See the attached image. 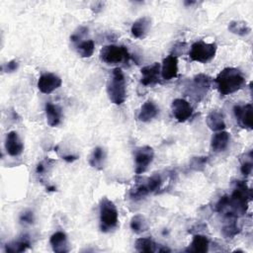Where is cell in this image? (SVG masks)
Here are the masks:
<instances>
[{
  "instance_id": "44dd1931",
  "label": "cell",
  "mask_w": 253,
  "mask_h": 253,
  "mask_svg": "<svg viewBox=\"0 0 253 253\" xmlns=\"http://www.w3.org/2000/svg\"><path fill=\"white\" fill-rule=\"evenodd\" d=\"M45 117L47 125L50 126H56L61 121V109L54 104H45Z\"/></svg>"
},
{
  "instance_id": "d6a6232c",
  "label": "cell",
  "mask_w": 253,
  "mask_h": 253,
  "mask_svg": "<svg viewBox=\"0 0 253 253\" xmlns=\"http://www.w3.org/2000/svg\"><path fill=\"white\" fill-rule=\"evenodd\" d=\"M252 157L249 158V160H245L242 162L241 164V167H240V171L241 173L244 175V176H249L252 172V169H253V163L251 161Z\"/></svg>"
},
{
  "instance_id": "ffe728a7",
  "label": "cell",
  "mask_w": 253,
  "mask_h": 253,
  "mask_svg": "<svg viewBox=\"0 0 253 253\" xmlns=\"http://www.w3.org/2000/svg\"><path fill=\"white\" fill-rule=\"evenodd\" d=\"M158 111L159 110H158L157 106L153 102L146 101L142 104V106L139 110L137 119L143 123L150 122L152 119H154L157 116Z\"/></svg>"
},
{
  "instance_id": "f1b7e54d",
  "label": "cell",
  "mask_w": 253,
  "mask_h": 253,
  "mask_svg": "<svg viewBox=\"0 0 253 253\" xmlns=\"http://www.w3.org/2000/svg\"><path fill=\"white\" fill-rule=\"evenodd\" d=\"M161 185H162V179H161V176L158 175V174L152 175L147 180V183H146V186H147V189H148L149 193L157 191L158 189H160Z\"/></svg>"
},
{
  "instance_id": "9a60e30c",
  "label": "cell",
  "mask_w": 253,
  "mask_h": 253,
  "mask_svg": "<svg viewBox=\"0 0 253 253\" xmlns=\"http://www.w3.org/2000/svg\"><path fill=\"white\" fill-rule=\"evenodd\" d=\"M206 123L213 131H220L226 127L223 114L218 110L211 111L206 118Z\"/></svg>"
},
{
  "instance_id": "8fae6325",
  "label": "cell",
  "mask_w": 253,
  "mask_h": 253,
  "mask_svg": "<svg viewBox=\"0 0 253 253\" xmlns=\"http://www.w3.org/2000/svg\"><path fill=\"white\" fill-rule=\"evenodd\" d=\"M141 79L140 82L144 86H151L157 84L161 75V65L159 62H154L146 65L140 69Z\"/></svg>"
},
{
  "instance_id": "836d02e7",
  "label": "cell",
  "mask_w": 253,
  "mask_h": 253,
  "mask_svg": "<svg viewBox=\"0 0 253 253\" xmlns=\"http://www.w3.org/2000/svg\"><path fill=\"white\" fill-rule=\"evenodd\" d=\"M19 67V63L18 61L16 60H10L8 62H6L3 66H2V70L4 72H7V73H11V72H14L18 69Z\"/></svg>"
},
{
  "instance_id": "603a6c76",
  "label": "cell",
  "mask_w": 253,
  "mask_h": 253,
  "mask_svg": "<svg viewBox=\"0 0 253 253\" xmlns=\"http://www.w3.org/2000/svg\"><path fill=\"white\" fill-rule=\"evenodd\" d=\"M106 160V152L104 150V148L97 146L93 149L90 158H89V164L96 169H103L104 167V163Z\"/></svg>"
},
{
  "instance_id": "6da1fadb",
  "label": "cell",
  "mask_w": 253,
  "mask_h": 253,
  "mask_svg": "<svg viewBox=\"0 0 253 253\" xmlns=\"http://www.w3.org/2000/svg\"><path fill=\"white\" fill-rule=\"evenodd\" d=\"M214 83L218 93L226 96L240 90L245 84V77L239 69L225 67L216 75Z\"/></svg>"
},
{
  "instance_id": "3957f363",
  "label": "cell",
  "mask_w": 253,
  "mask_h": 253,
  "mask_svg": "<svg viewBox=\"0 0 253 253\" xmlns=\"http://www.w3.org/2000/svg\"><path fill=\"white\" fill-rule=\"evenodd\" d=\"M107 94L110 101L115 105H121L126 99V78L123 70L119 67L113 69L107 82Z\"/></svg>"
},
{
  "instance_id": "4fadbf2b",
  "label": "cell",
  "mask_w": 253,
  "mask_h": 253,
  "mask_svg": "<svg viewBox=\"0 0 253 253\" xmlns=\"http://www.w3.org/2000/svg\"><path fill=\"white\" fill-rule=\"evenodd\" d=\"M5 149L10 156H19L24 150V144L18 133L14 130L9 131L5 138Z\"/></svg>"
},
{
  "instance_id": "9c48e42d",
  "label": "cell",
  "mask_w": 253,
  "mask_h": 253,
  "mask_svg": "<svg viewBox=\"0 0 253 253\" xmlns=\"http://www.w3.org/2000/svg\"><path fill=\"white\" fill-rule=\"evenodd\" d=\"M172 114L179 123H185L193 114V108L191 104L184 99H175L171 104Z\"/></svg>"
},
{
  "instance_id": "277c9868",
  "label": "cell",
  "mask_w": 253,
  "mask_h": 253,
  "mask_svg": "<svg viewBox=\"0 0 253 253\" xmlns=\"http://www.w3.org/2000/svg\"><path fill=\"white\" fill-rule=\"evenodd\" d=\"M100 228L104 232H108L117 227L119 222V213L116 205L104 197L100 201Z\"/></svg>"
},
{
  "instance_id": "5b68a950",
  "label": "cell",
  "mask_w": 253,
  "mask_h": 253,
  "mask_svg": "<svg viewBox=\"0 0 253 253\" xmlns=\"http://www.w3.org/2000/svg\"><path fill=\"white\" fill-rule=\"evenodd\" d=\"M216 43L207 42L205 41L195 42L190 48L189 57L193 61L206 63L212 59L216 53Z\"/></svg>"
},
{
  "instance_id": "ba28073f",
  "label": "cell",
  "mask_w": 253,
  "mask_h": 253,
  "mask_svg": "<svg viewBox=\"0 0 253 253\" xmlns=\"http://www.w3.org/2000/svg\"><path fill=\"white\" fill-rule=\"evenodd\" d=\"M252 105L245 104V105H235L233 107V114L237 124L246 129L253 128V119H252Z\"/></svg>"
},
{
  "instance_id": "484cf974",
  "label": "cell",
  "mask_w": 253,
  "mask_h": 253,
  "mask_svg": "<svg viewBox=\"0 0 253 253\" xmlns=\"http://www.w3.org/2000/svg\"><path fill=\"white\" fill-rule=\"evenodd\" d=\"M30 247V241L27 238V236H24L23 238L13 241L10 243H7L5 245V251L6 252H23L27 250Z\"/></svg>"
},
{
  "instance_id": "e0dca14e",
  "label": "cell",
  "mask_w": 253,
  "mask_h": 253,
  "mask_svg": "<svg viewBox=\"0 0 253 253\" xmlns=\"http://www.w3.org/2000/svg\"><path fill=\"white\" fill-rule=\"evenodd\" d=\"M49 243L54 252L63 253L69 250L67 236L63 231L54 232L49 238Z\"/></svg>"
},
{
  "instance_id": "4316f807",
  "label": "cell",
  "mask_w": 253,
  "mask_h": 253,
  "mask_svg": "<svg viewBox=\"0 0 253 253\" xmlns=\"http://www.w3.org/2000/svg\"><path fill=\"white\" fill-rule=\"evenodd\" d=\"M130 228L134 233H142L147 230V222L142 214H135L130 219Z\"/></svg>"
},
{
  "instance_id": "d590c367",
  "label": "cell",
  "mask_w": 253,
  "mask_h": 253,
  "mask_svg": "<svg viewBox=\"0 0 253 253\" xmlns=\"http://www.w3.org/2000/svg\"><path fill=\"white\" fill-rule=\"evenodd\" d=\"M63 159H64L65 161H67V162H72V161L76 160L77 158H76V156H73V155H67V156H64Z\"/></svg>"
},
{
  "instance_id": "2e32d148",
  "label": "cell",
  "mask_w": 253,
  "mask_h": 253,
  "mask_svg": "<svg viewBox=\"0 0 253 253\" xmlns=\"http://www.w3.org/2000/svg\"><path fill=\"white\" fill-rule=\"evenodd\" d=\"M230 140V133L225 130H220L214 133L211 137V147L213 152H222L224 151Z\"/></svg>"
},
{
  "instance_id": "cb8c5ba5",
  "label": "cell",
  "mask_w": 253,
  "mask_h": 253,
  "mask_svg": "<svg viewBox=\"0 0 253 253\" xmlns=\"http://www.w3.org/2000/svg\"><path fill=\"white\" fill-rule=\"evenodd\" d=\"M228 31L237 36H247L251 32V28L244 21H231L228 24Z\"/></svg>"
},
{
  "instance_id": "ac0fdd59",
  "label": "cell",
  "mask_w": 253,
  "mask_h": 253,
  "mask_svg": "<svg viewBox=\"0 0 253 253\" xmlns=\"http://www.w3.org/2000/svg\"><path fill=\"white\" fill-rule=\"evenodd\" d=\"M211 78L209 75L204 73H200L194 77L193 87L195 88V94L197 96H201V98L207 93L209 88L211 87Z\"/></svg>"
},
{
  "instance_id": "83f0119b",
  "label": "cell",
  "mask_w": 253,
  "mask_h": 253,
  "mask_svg": "<svg viewBox=\"0 0 253 253\" xmlns=\"http://www.w3.org/2000/svg\"><path fill=\"white\" fill-rule=\"evenodd\" d=\"M95 44L92 40H86L79 42L77 45V52L81 57H90L93 55Z\"/></svg>"
},
{
  "instance_id": "5bb4252c",
  "label": "cell",
  "mask_w": 253,
  "mask_h": 253,
  "mask_svg": "<svg viewBox=\"0 0 253 253\" xmlns=\"http://www.w3.org/2000/svg\"><path fill=\"white\" fill-rule=\"evenodd\" d=\"M151 20L149 17L143 16L135 20L130 28L131 35L136 39H144L149 31Z\"/></svg>"
},
{
  "instance_id": "e575fe53",
  "label": "cell",
  "mask_w": 253,
  "mask_h": 253,
  "mask_svg": "<svg viewBox=\"0 0 253 253\" xmlns=\"http://www.w3.org/2000/svg\"><path fill=\"white\" fill-rule=\"evenodd\" d=\"M20 220H21V222L32 224V223L34 222V220H35L33 211H24V212L21 214V216H20Z\"/></svg>"
},
{
  "instance_id": "7c38bea8",
  "label": "cell",
  "mask_w": 253,
  "mask_h": 253,
  "mask_svg": "<svg viewBox=\"0 0 253 253\" xmlns=\"http://www.w3.org/2000/svg\"><path fill=\"white\" fill-rule=\"evenodd\" d=\"M178 75V57L175 54H169L163 59L161 65V77L164 80H171Z\"/></svg>"
},
{
  "instance_id": "52a82bcc",
  "label": "cell",
  "mask_w": 253,
  "mask_h": 253,
  "mask_svg": "<svg viewBox=\"0 0 253 253\" xmlns=\"http://www.w3.org/2000/svg\"><path fill=\"white\" fill-rule=\"evenodd\" d=\"M154 158V150L148 145L138 147L134 150V164L135 173L137 175L146 171Z\"/></svg>"
},
{
  "instance_id": "d4e9b609",
  "label": "cell",
  "mask_w": 253,
  "mask_h": 253,
  "mask_svg": "<svg viewBox=\"0 0 253 253\" xmlns=\"http://www.w3.org/2000/svg\"><path fill=\"white\" fill-rule=\"evenodd\" d=\"M134 246L138 252L152 253V252H156L158 250L156 247V243L152 239L146 238V237L137 238L135 240Z\"/></svg>"
},
{
  "instance_id": "8992f818",
  "label": "cell",
  "mask_w": 253,
  "mask_h": 253,
  "mask_svg": "<svg viewBox=\"0 0 253 253\" xmlns=\"http://www.w3.org/2000/svg\"><path fill=\"white\" fill-rule=\"evenodd\" d=\"M100 58L107 64H117L127 62L130 58V54L124 45L108 44L103 46L100 50Z\"/></svg>"
},
{
  "instance_id": "30bf717a",
  "label": "cell",
  "mask_w": 253,
  "mask_h": 253,
  "mask_svg": "<svg viewBox=\"0 0 253 253\" xmlns=\"http://www.w3.org/2000/svg\"><path fill=\"white\" fill-rule=\"evenodd\" d=\"M61 79L54 73L45 72L42 74L38 80V88L43 94H50L61 86Z\"/></svg>"
},
{
  "instance_id": "f546056e",
  "label": "cell",
  "mask_w": 253,
  "mask_h": 253,
  "mask_svg": "<svg viewBox=\"0 0 253 253\" xmlns=\"http://www.w3.org/2000/svg\"><path fill=\"white\" fill-rule=\"evenodd\" d=\"M147 194H149V191L147 189L146 184H143V185H139V186L135 187L134 189H132L130 191L129 196L133 200H139V199L145 197Z\"/></svg>"
},
{
  "instance_id": "4dcf8cb0",
  "label": "cell",
  "mask_w": 253,
  "mask_h": 253,
  "mask_svg": "<svg viewBox=\"0 0 253 253\" xmlns=\"http://www.w3.org/2000/svg\"><path fill=\"white\" fill-rule=\"evenodd\" d=\"M208 161V157H194L191 161V167L194 170H202Z\"/></svg>"
},
{
  "instance_id": "7402d4cb",
  "label": "cell",
  "mask_w": 253,
  "mask_h": 253,
  "mask_svg": "<svg viewBox=\"0 0 253 253\" xmlns=\"http://www.w3.org/2000/svg\"><path fill=\"white\" fill-rule=\"evenodd\" d=\"M226 222L221 228V233L225 238H232L240 232V228L236 223L237 216L234 214H225Z\"/></svg>"
},
{
  "instance_id": "7a4b0ae2",
  "label": "cell",
  "mask_w": 253,
  "mask_h": 253,
  "mask_svg": "<svg viewBox=\"0 0 253 253\" xmlns=\"http://www.w3.org/2000/svg\"><path fill=\"white\" fill-rule=\"evenodd\" d=\"M252 192L248 188L244 181H236L235 188L228 196V208L226 212H231L238 216V214H244L248 209V202L251 200Z\"/></svg>"
},
{
  "instance_id": "d6986e66",
  "label": "cell",
  "mask_w": 253,
  "mask_h": 253,
  "mask_svg": "<svg viewBox=\"0 0 253 253\" xmlns=\"http://www.w3.org/2000/svg\"><path fill=\"white\" fill-rule=\"evenodd\" d=\"M210 240L207 236L202 234H196L193 237V240L189 247L186 249L188 252H195V253H206L209 250Z\"/></svg>"
},
{
  "instance_id": "1f68e13d",
  "label": "cell",
  "mask_w": 253,
  "mask_h": 253,
  "mask_svg": "<svg viewBox=\"0 0 253 253\" xmlns=\"http://www.w3.org/2000/svg\"><path fill=\"white\" fill-rule=\"evenodd\" d=\"M228 208V196H222L215 205V211L217 212H223Z\"/></svg>"
}]
</instances>
